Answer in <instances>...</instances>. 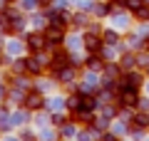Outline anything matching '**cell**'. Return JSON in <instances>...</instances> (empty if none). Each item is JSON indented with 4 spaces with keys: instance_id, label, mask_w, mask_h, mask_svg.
I'll use <instances>...</instances> for the list:
<instances>
[{
    "instance_id": "6da1fadb",
    "label": "cell",
    "mask_w": 149,
    "mask_h": 141,
    "mask_svg": "<svg viewBox=\"0 0 149 141\" xmlns=\"http://www.w3.org/2000/svg\"><path fill=\"white\" fill-rule=\"evenodd\" d=\"M42 104H45V99H42V94H40V92H30L25 97V106H27V109H40Z\"/></svg>"
},
{
    "instance_id": "7a4b0ae2",
    "label": "cell",
    "mask_w": 149,
    "mask_h": 141,
    "mask_svg": "<svg viewBox=\"0 0 149 141\" xmlns=\"http://www.w3.org/2000/svg\"><path fill=\"white\" fill-rule=\"evenodd\" d=\"M45 40L52 42V45H60L62 42V27H47V32H45Z\"/></svg>"
},
{
    "instance_id": "3957f363",
    "label": "cell",
    "mask_w": 149,
    "mask_h": 141,
    "mask_svg": "<svg viewBox=\"0 0 149 141\" xmlns=\"http://www.w3.org/2000/svg\"><path fill=\"white\" fill-rule=\"evenodd\" d=\"M67 64H70L67 52H57V55H55V59H52V72H60V69H65Z\"/></svg>"
},
{
    "instance_id": "277c9868",
    "label": "cell",
    "mask_w": 149,
    "mask_h": 141,
    "mask_svg": "<svg viewBox=\"0 0 149 141\" xmlns=\"http://www.w3.org/2000/svg\"><path fill=\"white\" fill-rule=\"evenodd\" d=\"M25 67H27L30 74H40L42 72V59L40 57H30V59H25Z\"/></svg>"
},
{
    "instance_id": "5b68a950",
    "label": "cell",
    "mask_w": 149,
    "mask_h": 141,
    "mask_svg": "<svg viewBox=\"0 0 149 141\" xmlns=\"http://www.w3.org/2000/svg\"><path fill=\"white\" fill-rule=\"evenodd\" d=\"M27 45H30L32 52H40V50L45 47V37L42 35H30V37H27Z\"/></svg>"
},
{
    "instance_id": "8992f818",
    "label": "cell",
    "mask_w": 149,
    "mask_h": 141,
    "mask_svg": "<svg viewBox=\"0 0 149 141\" xmlns=\"http://www.w3.org/2000/svg\"><path fill=\"white\" fill-rule=\"evenodd\" d=\"M82 42H85V47L90 50V52H97V50H100V37L92 35V32H90V35H85V40H82Z\"/></svg>"
},
{
    "instance_id": "52a82bcc",
    "label": "cell",
    "mask_w": 149,
    "mask_h": 141,
    "mask_svg": "<svg viewBox=\"0 0 149 141\" xmlns=\"http://www.w3.org/2000/svg\"><path fill=\"white\" fill-rule=\"evenodd\" d=\"M92 109H95V99H92V97H82L80 99V111L82 114H90Z\"/></svg>"
},
{
    "instance_id": "ba28073f",
    "label": "cell",
    "mask_w": 149,
    "mask_h": 141,
    "mask_svg": "<svg viewBox=\"0 0 149 141\" xmlns=\"http://www.w3.org/2000/svg\"><path fill=\"white\" fill-rule=\"evenodd\" d=\"M132 126H134V131H139V129H147V126H149V116H144V114H139V116H134V121H132Z\"/></svg>"
},
{
    "instance_id": "9c48e42d",
    "label": "cell",
    "mask_w": 149,
    "mask_h": 141,
    "mask_svg": "<svg viewBox=\"0 0 149 141\" xmlns=\"http://www.w3.org/2000/svg\"><path fill=\"white\" fill-rule=\"evenodd\" d=\"M122 102H124V104H137V94H134V89H127V92H124L122 94Z\"/></svg>"
},
{
    "instance_id": "30bf717a",
    "label": "cell",
    "mask_w": 149,
    "mask_h": 141,
    "mask_svg": "<svg viewBox=\"0 0 149 141\" xmlns=\"http://www.w3.org/2000/svg\"><path fill=\"white\" fill-rule=\"evenodd\" d=\"M124 5H127L129 10L137 12V10H142V8H144V0H124Z\"/></svg>"
},
{
    "instance_id": "8fae6325",
    "label": "cell",
    "mask_w": 149,
    "mask_h": 141,
    "mask_svg": "<svg viewBox=\"0 0 149 141\" xmlns=\"http://www.w3.org/2000/svg\"><path fill=\"white\" fill-rule=\"evenodd\" d=\"M87 67L97 72V69H102V59L100 57H90V59H87Z\"/></svg>"
},
{
    "instance_id": "7c38bea8",
    "label": "cell",
    "mask_w": 149,
    "mask_h": 141,
    "mask_svg": "<svg viewBox=\"0 0 149 141\" xmlns=\"http://www.w3.org/2000/svg\"><path fill=\"white\" fill-rule=\"evenodd\" d=\"M122 67L124 69H132L134 67V57H132V55H124V57H122Z\"/></svg>"
},
{
    "instance_id": "4fadbf2b",
    "label": "cell",
    "mask_w": 149,
    "mask_h": 141,
    "mask_svg": "<svg viewBox=\"0 0 149 141\" xmlns=\"http://www.w3.org/2000/svg\"><path fill=\"white\" fill-rule=\"evenodd\" d=\"M60 79H62V82H67V79H72L74 77V72H72V69H60Z\"/></svg>"
},
{
    "instance_id": "5bb4252c",
    "label": "cell",
    "mask_w": 149,
    "mask_h": 141,
    "mask_svg": "<svg viewBox=\"0 0 149 141\" xmlns=\"http://www.w3.org/2000/svg\"><path fill=\"white\" fill-rule=\"evenodd\" d=\"M72 134H74V126H72V124L62 126V136H65V139H70V136H72Z\"/></svg>"
},
{
    "instance_id": "9a60e30c",
    "label": "cell",
    "mask_w": 149,
    "mask_h": 141,
    "mask_svg": "<svg viewBox=\"0 0 149 141\" xmlns=\"http://www.w3.org/2000/svg\"><path fill=\"white\" fill-rule=\"evenodd\" d=\"M112 77H117V67L114 64H107V79H112Z\"/></svg>"
},
{
    "instance_id": "2e32d148",
    "label": "cell",
    "mask_w": 149,
    "mask_h": 141,
    "mask_svg": "<svg viewBox=\"0 0 149 141\" xmlns=\"http://www.w3.org/2000/svg\"><path fill=\"white\" fill-rule=\"evenodd\" d=\"M137 106H139L142 111H149V99H139V102H137Z\"/></svg>"
},
{
    "instance_id": "e0dca14e",
    "label": "cell",
    "mask_w": 149,
    "mask_h": 141,
    "mask_svg": "<svg viewBox=\"0 0 149 141\" xmlns=\"http://www.w3.org/2000/svg\"><path fill=\"white\" fill-rule=\"evenodd\" d=\"M104 40H107V42H117V35H114V32H107Z\"/></svg>"
},
{
    "instance_id": "ac0fdd59",
    "label": "cell",
    "mask_w": 149,
    "mask_h": 141,
    "mask_svg": "<svg viewBox=\"0 0 149 141\" xmlns=\"http://www.w3.org/2000/svg\"><path fill=\"white\" fill-rule=\"evenodd\" d=\"M144 64L149 67V57H139V67H144Z\"/></svg>"
},
{
    "instance_id": "d6986e66",
    "label": "cell",
    "mask_w": 149,
    "mask_h": 141,
    "mask_svg": "<svg viewBox=\"0 0 149 141\" xmlns=\"http://www.w3.org/2000/svg\"><path fill=\"white\" fill-rule=\"evenodd\" d=\"M102 141H117V139H114L112 134H104V136H102Z\"/></svg>"
},
{
    "instance_id": "ffe728a7",
    "label": "cell",
    "mask_w": 149,
    "mask_h": 141,
    "mask_svg": "<svg viewBox=\"0 0 149 141\" xmlns=\"http://www.w3.org/2000/svg\"><path fill=\"white\" fill-rule=\"evenodd\" d=\"M37 3H40V5H50V0H37Z\"/></svg>"
},
{
    "instance_id": "44dd1931",
    "label": "cell",
    "mask_w": 149,
    "mask_h": 141,
    "mask_svg": "<svg viewBox=\"0 0 149 141\" xmlns=\"http://www.w3.org/2000/svg\"><path fill=\"white\" fill-rule=\"evenodd\" d=\"M122 3H124V0H122Z\"/></svg>"
}]
</instances>
